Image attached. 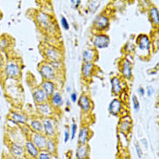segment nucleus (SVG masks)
<instances>
[{
	"mask_svg": "<svg viewBox=\"0 0 159 159\" xmlns=\"http://www.w3.org/2000/svg\"><path fill=\"white\" fill-rule=\"evenodd\" d=\"M39 71H40L41 76L45 80H48V81L54 80L55 78H56V71H55V70L53 69V67H52L51 64H48V63L42 64L40 65Z\"/></svg>",
	"mask_w": 159,
	"mask_h": 159,
	"instance_id": "nucleus-1",
	"label": "nucleus"
},
{
	"mask_svg": "<svg viewBox=\"0 0 159 159\" xmlns=\"http://www.w3.org/2000/svg\"><path fill=\"white\" fill-rule=\"evenodd\" d=\"M92 43L95 47L98 49H104V48H107L110 44V38L106 34L98 33V34L94 35Z\"/></svg>",
	"mask_w": 159,
	"mask_h": 159,
	"instance_id": "nucleus-2",
	"label": "nucleus"
},
{
	"mask_svg": "<svg viewBox=\"0 0 159 159\" xmlns=\"http://www.w3.org/2000/svg\"><path fill=\"white\" fill-rule=\"evenodd\" d=\"M44 55L47 57L48 60L50 61V63H57V62H60L62 59L61 52L58 49L53 46L46 48L44 50Z\"/></svg>",
	"mask_w": 159,
	"mask_h": 159,
	"instance_id": "nucleus-3",
	"label": "nucleus"
},
{
	"mask_svg": "<svg viewBox=\"0 0 159 159\" xmlns=\"http://www.w3.org/2000/svg\"><path fill=\"white\" fill-rule=\"evenodd\" d=\"M36 18H37V21L39 23V26L41 28H43V30H51V29L53 27L52 18L46 13L39 12Z\"/></svg>",
	"mask_w": 159,
	"mask_h": 159,
	"instance_id": "nucleus-4",
	"label": "nucleus"
},
{
	"mask_svg": "<svg viewBox=\"0 0 159 159\" xmlns=\"http://www.w3.org/2000/svg\"><path fill=\"white\" fill-rule=\"evenodd\" d=\"M42 124H43V132L45 135V137H47L48 138H53L55 136V130H56V127L53 120L49 117H45L42 122Z\"/></svg>",
	"mask_w": 159,
	"mask_h": 159,
	"instance_id": "nucleus-5",
	"label": "nucleus"
},
{
	"mask_svg": "<svg viewBox=\"0 0 159 159\" xmlns=\"http://www.w3.org/2000/svg\"><path fill=\"white\" fill-rule=\"evenodd\" d=\"M47 138L42 133H34L31 135V142L39 151H44Z\"/></svg>",
	"mask_w": 159,
	"mask_h": 159,
	"instance_id": "nucleus-6",
	"label": "nucleus"
},
{
	"mask_svg": "<svg viewBox=\"0 0 159 159\" xmlns=\"http://www.w3.org/2000/svg\"><path fill=\"white\" fill-rule=\"evenodd\" d=\"M93 25H94V28L98 31H103V30H106L109 27L110 20L104 15H98L94 19Z\"/></svg>",
	"mask_w": 159,
	"mask_h": 159,
	"instance_id": "nucleus-7",
	"label": "nucleus"
},
{
	"mask_svg": "<svg viewBox=\"0 0 159 159\" xmlns=\"http://www.w3.org/2000/svg\"><path fill=\"white\" fill-rule=\"evenodd\" d=\"M137 44H138L139 50L142 52H150V48H151V41L149 37L146 35H139L138 38L137 39Z\"/></svg>",
	"mask_w": 159,
	"mask_h": 159,
	"instance_id": "nucleus-8",
	"label": "nucleus"
},
{
	"mask_svg": "<svg viewBox=\"0 0 159 159\" xmlns=\"http://www.w3.org/2000/svg\"><path fill=\"white\" fill-rule=\"evenodd\" d=\"M5 73L9 78H17L20 75L19 65L14 62H10L5 67Z\"/></svg>",
	"mask_w": 159,
	"mask_h": 159,
	"instance_id": "nucleus-9",
	"label": "nucleus"
},
{
	"mask_svg": "<svg viewBox=\"0 0 159 159\" xmlns=\"http://www.w3.org/2000/svg\"><path fill=\"white\" fill-rule=\"evenodd\" d=\"M121 73L126 79H130L132 77V66H131V63L128 59H125L122 62Z\"/></svg>",
	"mask_w": 159,
	"mask_h": 159,
	"instance_id": "nucleus-10",
	"label": "nucleus"
},
{
	"mask_svg": "<svg viewBox=\"0 0 159 159\" xmlns=\"http://www.w3.org/2000/svg\"><path fill=\"white\" fill-rule=\"evenodd\" d=\"M122 106H123V104L120 100L117 98H114L109 104L108 110H109L110 114H111L113 116H116L122 111Z\"/></svg>",
	"mask_w": 159,
	"mask_h": 159,
	"instance_id": "nucleus-11",
	"label": "nucleus"
},
{
	"mask_svg": "<svg viewBox=\"0 0 159 159\" xmlns=\"http://www.w3.org/2000/svg\"><path fill=\"white\" fill-rule=\"evenodd\" d=\"M33 98L38 104H41V103H46L49 98L41 88H38L33 91Z\"/></svg>",
	"mask_w": 159,
	"mask_h": 159,
	"instance_id": "nucleus-12",
	"label": "nucleus"
},
{
	"mask_svg": "<svg viewBox=\"0 0 159 159\" xmlns=\"http://www.w3.org/2000/svg\"><path fill=\"white\" fill-rule=\"evenodd\" d=\"M78 105L81 108V110L84 112H89L91 109V103L88 96L81 95L78 99Z\"/></svg>",
	"mask_w": 159,
	"mask_h": 159,
	"instance_id": "nucleus-13",
	"label": "nucleus"
},
{
	"mask_svg": "<svg viewBox=\"0 0 159 159\" xmlns=\"http://www.w3.org/2000/svg\"><path fill=\"white\" fill-rule=\"evenodd\" d=\"M42 90L45 92V94L47 95L48 98H51L52 95L55 92V84L52 81H48L44 80L42 84Z\"/></svg>",
	"mask_w": 159,
	"mask_h": 159,
	"instance_id": "nucleus-14",
	"label": "nucleus"
},
{
	"mask_svg": "<svg viewBox=\"0 0 159 159\" xmlns=\"http://www.w3.org/2000/svg\"><path fill=\"white\" fill-rule=\"evenodd\" d=\"M38 111L40 113V115L47 117V116H51L52 114V105L50 103H48L47 102L46 103H41V104H39L38 105Z\"/></svg>",
	"mask_w": 159,
	"mask_h": 159,
	"instance_id": "nucleus-15",
	"label": "nucleus"
},
{
	"mask_svg": "<svg viewBox=\"0 0 159 159\" xmlns=\"http://www.w3.org/2000/svg\"><path fill=\"white\" fill-rule=\"evenodd\" d=\"M111 90L113 94H120L121 91L123 90V86H122V84H121L120 78H117V77H114V78H111Z\"/></svg>",
	"mask_w": 159,
	"mask_h": 159,
	"instance_id": "nucleus-16",
	"label": "nucleus"
},
{
	"mask_svg": "<svg viewBox=\"0 0 159 159\" xmlns=\"http://www.w3.org/2000/svg\"><path fill=\"white\" fill-rule=\"evenodd\" d=\"M131 127V119L128 116H125L121 119L120 124H119V129L122 133L128 132Z\"/></svg>",
	"mask_w": 159,
	"mask_h": 159,
	"instance_id": "nucleus-17",
	"label": "nucleus"
},
{
	"mask_svg": "<svg viewBox=\"0 0 159 159\" xmlns=\"http://www.w3.org/2000/svg\"><path fill=\"white\" fill-rule=\"evenodd\" d=\"M25 151L32 158H38L39 151L37 147L35 146L31 141H27L25 143Z\"/></svg>",
	"mask_w": 159,
	"mask_h": 159,
	"instance_id": "nucleus-18",
	"label": "nucleus"
},
{
	"mask_svg": "<svg viewBox=\"0 0 159 159\" xmlns=\"http://www.w3.org/2000/svg\"><path fill=\"white\" fill-rule=\"evenodd\" d=\"M94 70V65L92 63H84L82 68V74L84 78H90Z\"/></svg>",
	"mask_w": 159,
	"mask_h": 159,
	"instance_id": "nucleus-19",
	"label": "nucleus"
},
{
	"mask_svg": "<svg viewBox=\"0 0 159 159\" xmlns=\"http://www.w3.org/2000/svg\"><path fill=\"white\" fill-rule=\"evenodd\" d=\"M96 57H97V52L94 49H87L83 53V58L84 63H92V61Z\"/></svg>",
	"mask_w": 159,
	"mask_h": 159,
	"instance_id": "nucleus-20",
	"label": "nucleus"
},
{
	"mask_svg": "<svg viewBox=\"0 0 159 159\" xmlns=\"http://www.w3.org/2000/svg\"><path fill=\"white\" fill-rule=\"evenodd\" d=\"M11 154L14 157H16L17 158V157H21L25 153V150H24L23 146H21L18 143H12L11 144Z\"/></svg>",
	"mask_w": 159,
	"mask_h": 159,
	"instance_id": "nucleus-21",
	"label": "nucleus"
},
{
	"mask_svg": "<svg viewBox=\"0 0 159 159\" xmlns=\"http://www.w3.org/2000/svg\"><path fill=\"white\" fill-rule=\"evenodd\" d=\"M10 116H11V119L17 124H25L27 122V116L17 112H11Z\"/></svg>",
	"mask_w": 159,
	"mask_h": 159,
	"instance_id": "nucleus-22",
	"label": "nucleus"
},
{
	"mask_svg": "<svg viewBox=\"0 0 159 159\" xmlns=\"http://www.w3.org/2000/svg\"><path fill=\"white\" fill-rule=\"evenodd\" d=\"M88 146L86 144H80L77 149L76 156L78 159H86L88 157Z\"/></svg>",
	"mask_w": 159,
	"mask_h": 159,
	"instance_id": "nucleus-23",
	"label": "nucleus"
},
{
	"mask_svg": "<svg viewBox=\"0 0 159 159\" xmlns=\"http://www.w3.org/2000/svg\"><path fill=\"white\" fill-rule=\"evenodd\" d=\"M149 17L151 18V20L155 25H158L159 24V13L158 9L153 6L151 8L149 9Z\"/></svg>",
	"mask_w": 159,
	"mask_h": 159,
	"instance_id": "nucleus-24",
	"label": "nucleus"
},
{
	"mask_svg": "<svg viewBox=\"0 0 159 159\" xmlns=\"http://www.w3.org/2000/svg\"><path fill=\"white\" fill-rule=\"evenodd\" d=\"M30 127L33 131H35V133H42L43 132V124L39 119L30 120Z\"/></svg>",
	"mask_w": 159,
	"mask_h": 159,
	"instance_id": "nucleus-25",
	"label": "nucleus"
},
{
	"mask_svg": "<svg viewBox=\"0 0 159 159\" xmlns=\"http://www.w3.org/2000/svg\"><path fill=\"white\" fill-rule=\"evenodd\" d=\"M88 139H89V129L87 127H83L80 129V132L78 135V142L80 144H86Z\"/></svg>",
	"mask_w": 159,
	"mask_h": 159,
	"instance_id": "nucleus-26",
	"label": "nucleus"
},
{
	"mask_svg": "<svg viewBox=\"0 0 159 159\" xmlns=\"http://www.w3.org/2000/svg\"><path fill=\"white\" fill-rule=\"evenodd\" d=\"M51 101H52V104L56 107L62 106L64 103L63 98H62V96L59 92H54V94L51 97Z\"/></svg>",
	"mask_w": 159,
	"mask_h": 159,
	"instance_id": "nucleus-27",
	"label": "nucleus"
},
{
	"mask_svg": "<svg viewBox=\"0 0 159 159\" xmlns=\"http://www.w3.org/2000/svg\"><path fill=\"white\" fill-rule=\"evenodd\" d=\"M45 151H48L51 155H54L56 153V143H55V141L52 138H47V140H46V145H45Z\"/></svg>",
	"mask_w": 159,
	"mask_h": 159,
	"instance_id": "nucleus-28",
	"label": "nucleus"
},
{
	"mask_svg": "<svg viewBox=\"0 0 159 159\" xmlns=\"http://www.w3.org/2000/svg\"><path fill=\"white\" fill-rule=\"evenodd\" d=\"M100 5V2L99 1H91L89 4V10L91 12H94L97 11V9L98 8Z\"/></svg>",
	"mask_w": 159,
	"mask_h": 159,
	"instance_id": "nucleus-29",
	"label": "nucleus"
},
{
	"mask_svg": "<svg viewBox=\"0 0 159 159\" xmlns=\"http://www.w3.org/2000/svg\"><path fill=\"white\" fill-rule=\"evenodd\" d=\"M38 159H52V155L46 151H41L39 153Z\"/></svg>",
	"mask_w": 159,
	"mask_h": 159,
	"instance_id": "nucleus-30",
	"label": "nucleus"
},
{
	"mask_svg": "<svg viewBox=\"0 0 159 159\" xmlns=\"http://www.w3.org/2000/svg\"><path fill=\"white\" fill-rule=\"evenodd\" d=\"M132 103H133L134 110H135L137 112L139 111V110H140V103H139V102H138V98H137L135 95L132 97Z\"/></svg>",
	"mask_w": 159,
	"mask_h": 159,
	"instance_id": "nucleus-31",
	"label": "nucleus"
},
{
	"mask_svg": "<svg viewBox=\"0 0 159 159\" xmlns=\"http://www.w3.org/2000/svg\"><path fill=\"white\" fill-rule=\"evenodd\" d=\"M77 129H78V125H76V124H72L71 129H70V136L71 139H74V138H75L76 133H77Z\"/></svg>",
	"mask_w": 159,
	"mask_h": 159,
	"instance_id": "nucleus-32",
	"label": "nucleus"
},
{
	"mask_svg": "<svg viewBox=\"0 0 159 159\" xmlns=\"http://www.w3.org/2000/svg\"><path fill=\"white\" fill-rule=\"evenodd\" d=\"M61 25L63 26V28L65 29V30H68L70 29V25H69V23L67 21V19L65 18V17H61Z\"/></svg>",
	"mask_w": 159,
	"mask_h": 159,
	"instance_id": "nucleus-33",
	"label": "nucleus"
},
{
	"mask_svg": "<svg viewBox=\"0 0 159 159\" xmlns=\"http://www.w3.org/2000/svg\"><path fill=\"white\" fill-rule=\"evenodd\" d=\"M135 146H136V151H137V153H138V157H142L143 151L142 149H141V147L139 146L138 143H135Z\"/></svg>",
	"mask_w": 159,
	"mask_h": 159,
	"instance_id": "nucleus-34",
	"label": "nucleus"
},
{
	"mask_svg": "<svg viewBox=\"0 0 159 159\" xmlns=\"http://www.w3.org/2000/svg\"><path fill=\"white\" fill-rule=\"evenodd\" d=\"M70 138V130L69 129H68V127H66V129H65V139H64L65 143L68 142Z\"/></svg>",
	"mask_w": 159,
	"mask_h": 159,
	"instance_id": "nucleus-35",
	"label": "nucleus"
},
{
	"mask_svg": "<svg viewBox=\"0 0 159 159\" xmlns=\"http://www.w3.org/2000/svg\"><path fill=\"white\" fill-rule=\"evenodd\" d=\"M70 100H71V102H77V100H78V95L76 92H72L71 94H70Z\"/></svg>",
	"mask_w": 159,
	"mask_h": 159,
	"instance_id": "nucleus-36",
	"label": "nucleus"
},
{
	"mask_svg": "<svg viewBox=\"0 0 159 159\" xmlns=\"http://www.w3.org/2000/svg\"><path fill=\"white\" fill-rule=\"evenodd\" d=\"M8 45V41L5 39H2L0 40V46L1 47H6Z\"/></svg>",
	"mask_w": 159,
	"mask_h": 159,
	"instance_id": "nucleus-37",
	"label": "nucleus"
},
{
	"mask_svg": "<svg viewBox=\"0 0 159 159\" xmlns=\"http://www.w3.org/2000/svg\"><path fill=\"white\" fill-rule=\"evenodd\" d=\"M71 4H72V5H75V8H78L81 4V1H79V0H78V1H71Z\"/></svg>",
	"mask_w": 159,
	"mask_h": 159,
	"instance_id": "nucleus-38",
	"label": "nucleus"
},
{
	"mask_svg": "<svg viewBox=\"0 0 159 159\" xmlns=\"http://www.w3.org/2000/svg\"><path fill=\"white\" fill-rule=\"evenodd\" d=\"M152 90H153L152 87H148L147 88V96L148 97H151V94H152Z\"/></svg>",
	"mask_w": 159,
	"mask_h": 159,
	"instance_id": "nucleus-39",
	"label": "nucleus"
},
{
	"mask_svg": "<svg viewBox=\"0 0 159 159\" xmlns=\"http://www.w3.org/2000/svg\"><path fill=\"white\" fill-rule=\"evenodd\" d=\"M138 92H139V94L141 95V96H143L144 93H145V92H144V89H143V87H139V88H138Z\"/></svg>",
	"mask_w": 159,
	"mask_h": 159,
	"instance_id": "nucleus-40",
	"label": "nucleus"
},
{
	"mask_svg": "<svg viewBox=\"0 0 159 159\" xmlns=\"http://www.w3.org/2000/svg\"><path fill=\"white\" fill-rule=\"evenodd\" d=\"M66 90H67L68 92H70V87H67V89H66Z\"/></svg>",
	"mask_w": 159,
	"mask_h": 159,
	"instance_id": "nucleus-41",
	"label": "nucleus"
},
{
	"mask_svg": "<svg viewBox=\"0 0 159 159\" xmlns=\"http://www.w3.org/2000/svg\"><path fill=\"white\" fill-rule=\"evenodd\" d=\"M67 105H68V106H70V102H69V101H67Z\"/></svg>",
	"mask_w": 159,
	"mask_h": 159,
	"instance_id": "nucleus-42",
	"label": "nucleus"
},
{
	"mask_svg": "<svg viewBox=\"0 0 159 159\" xmlns=\"http://www.w3.org/2000/svg\"><path fill=\"white\" fill-rule=\"evenodd\" d=\"M17 159H24V158H22V157H17Z\"/></svg>",
	"mask_w": 159,
	"mask_h": 159,
	"instance_id": "nucleus-43",
	"label": "nucleus"
},
{
	"mask_svg": "<svg viewBox=\"0 0 159 159\" xmlns=\"http://www.w3.org/2000/svg\"><path fill=\"white\" fill-rule=\"evenodd\" d=\"M1 66H2V64H1V62H0V68H1Z\"/></svg>",
	"mask_w": 159,
	"mask_h": 159,
	"instance_id": "nucleus-44",
	"label": "nucleus"
}]
</instances>
